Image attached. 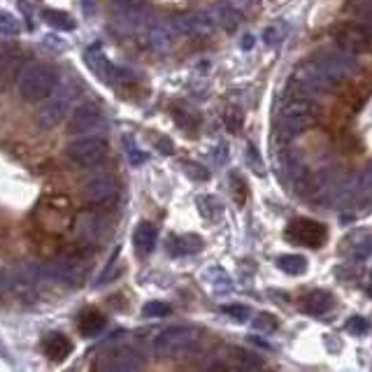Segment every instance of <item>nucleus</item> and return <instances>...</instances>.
<instances>
[{
  "label": "nucleus",
  "instance_id": "f257e3e1",
  "mask_svg": "<svg viewBox=\"0 0 372 372\" xmlns=\"http://www.w3.org/2000/svg\"><path fill=\"white\" fill-rule=\"evenodd\" d=\"M56 89V72L47 65H28L19 77V94L28 103L44 101Z\"/></svg>",
  "mask_w": 372,
  "mask_h": 372
},
{
  "label": "nucleus",
  "instance_id": "f03ea898",
  "mask_svg": "<svg viewBox=\"0 0 372 372\" xmlns=\"http://www.w3.org/2000/svg\"><path fill=\"white\" fill-rule=\"evenodd\" d=\"M105 154H108V144H105L103 138H98V135H84V138L68 144L65 149V156L77 168H91V165L101 163Z\"/></svg>",
  "mask_w": 372,
  "mask_h": 372
},
{
  "label": "nucleus",
  "instance_id": "7ed1b4c3",
  "mask_svg": "<svg viewBox=\"0 0 372 372\" xmlns=\"http://www.w3.org/2000/svg\"><path fill=\"white\" fill-rule=\"evenodd\" d=\"M286 240H291L293 245L300 247H321L326 238H328V231H326L323 224L312 222V219H295V222L288 224L286 229Z\"/></svg>",
  "mask_w": 372,
  "mask_h": 372
},
{
  "label": "nucleus",
  "instance_id": "20e7f679",
  "mask_svg": "<svg viewBox=\"0 0 372 372\" xmlns=\"http://www.w3.org/2000/svg\"><path fill=\"white\" fill-rule=\"evenodd\" d=\"M198 340V331L191 326H172L158 333V338L154 340V349L158 354H179L184 349L191 347Z\"/></svg>",
  "mask_w": 372,
  "mask_h": 372
},
{
  "label": "nucleus",
  "instance_id": "39448f33",
  "mask_svg": "<svg viewBox=\"0 0 372 372\" xmlns=\"http://www.w3.org/2000/svg\"><path fill=\"white\" fill-rule=\"evenodd\" d=\"M112 17L119 28L135 30L149 19V7L144 0H112Z\"/></svg>",
  "mask_w": 372,
  "mask_h": 372
},
{
  "label": "nucleus",
  "instance_id": "423d86ee",
  "mask_svg": "<svg viewBox=\"0 0 372 372\" xmlns=\"http://www.w3.org/2000/svg\"><path fill=\"white\" fill-rule=\"evenodd\" d=\"M105 131V119L101 115V110L94 108V105H82L72 112L70 121H68V133L70 135H98Z\"/></svg>",
  "mask_w": 372,
  "mask_h": 372
},
{
  "label": "nucleus",
  "instance_id": "0eeeda50",
  "mask_svg": "<svg viewBox=\"0 0 372 372\" xmlns=\"http://www.w3.org/2000/svg\"><path fill=\"white\" fill-rule=\"evenodd\" d=\"M68 110H70V94L68 91H58L54 96L49 94L44 98V105L40 108V112H37V126L49 131V128L58 126L65 119Z\"/></svg>",
  "mask_w": 372,
  "mask_h": 372
},
{
  "label": "nucleus",
  "instance_id": "6e6552de",
  "mask_svg": "<svg viewBox=\"0 0 372 372\" xmlns=\"http://www.w3.org/2000/svg\"><path fill=\"white\" fill-rule=\"evenodd\" d=\"M82 195L91 205H105L117 195V181L110 172H98L91 179H86Z\"/></svg>",
  "mask_w": 372,
  "mask_h": 372
},
{
  "label": "nucleus",
  "instance_id": "1a4fd4ad",
  "mask_svg": "<svg viewBox=\"0 0 372 372\" xmlns=\"http://www.w3.org/2000/svg\"><path fill=\"white\" fill-rule=\"evenodd\" d=\"M86 65L98 79L105 82V84H115V82L119 79V70L110 63L108 58H105V54L98 47L86 51Z\"/></svg>",
  "mask_w": 372,
  "mask_h": 372
},
{
  "label": "nucleus",
  "instance_id": "9d476101",
  "mask_svg": "<svg viewBox=\"0 0 372 372\" xmlns=\"http://www.w3.org/2000/svg\"><path fill=\"white\" fill-rule=\"evenodd\" d=\"M21 72H24V56L19 54L0 56V86L14 84L21 77Z\"/></svg>",
  "mask_w": 372,
  "mask_h": 372
},
{
  "label": "nucleus",
  "instance_id": "9b49d317",
  "mask_svg": "<svg viewBox=\"0 0 372 372\" xmlns=\"http://www.w3.org/2000/svg\"><path fill=\"white\" fill-rule=\"evenodd\" d=\"M42 349L51 361H63L70 356L72 345H70V340H68L65 335H60V333H51V335L44 338Z\"/></svg>",
  "mask_w": 372,
  "mask_h": 372
},
{
  "label": "nucleus",
  "instance_id": "f8f14e48",
  "mask_svg": "<svg viewBox=\"0 0 372 372\" xmlns=\"http://www.w3.org/2000/svg\"><path fill=\"white\" fill-rule=\"evenodd\" d=\"M331 305H333V298H331V293H326V291H312L302 298V312H307L309 316L326 314L331 309Z\"/></svg>",
  "mask_w": 372,
  "mask_h": 372
},
{
  "label": "nucleus",
  "instance_id": "ddd939ff",
  "mask_svg": "<svg viewBox=\"0 0 372 372\" xmlns=\"http://www.w3.org/2000/svg\"><path fill=\"white\" fill-rule=\"evenodd\" d=\"M96 368L101 370H112V372H133V370H140L142 363L138 361V356L133 354H115L110 356V363H98Z\"/></svg>",
  "mask_w": 372,
  "mask_h": 372
},
{
  "label": "nucleus",
  "instance_id": "4468645a",
  "mask_svg": "<svg viewBox=\"0 0 372 372\" xmlns=\"http://www.w3.org/2000/svg\"><path fill=\"white\" fill-rule=\"evenodd\" d=\"M133 245L140 254H149L156 245V229L147 222H142L133 233Z\"/></svg>",
  "mask_w": 372,
  "mask_h": 372
},
{
  "label": "nucleus",
  "instance_id": "2eb2a0df",
  "mask_svg": "<svg viewBox=\"0 0 372 372\" xmlns=\"http://www.w3.org/2000/svg\"><path fill=\"white\" fill-rule=\"evenodd\" d=\"M105 316L101 314V312H96V309H86L84 314L79 316V333L84 338H96L98 333H101L103 328H105Z\"/></svg>",
  "mask_w": 372,
  "mask_h": 372
},
{
  "label": "nucleus",
  "instance_id": "dca6fc26",
  "mask_svg": "<svg viewBox=\"0 0 372 372\" xmlns=\"http://www.w3.org/2000/svg\"><path fill=\"white\" fill-rule=\"evenodd\" d=\"M200 247H203V240L198 235H179V238L170 240V254L174 256L195 254V252H200Z\"/></svg>",
  "mask_w": 372,
  "mask_h": 372
},
{
  "label": "nucleus",
  "instance_id": "f3484780",
  "mask_svg": "<svg viewBox=\"0 0 372 372\" xmlns=\"http://www.w3.org/2000/svg\"><path fill=\"white\" fill-rule=\"evenodd\" d=\"M149 44L156 51H168L172 47V28L168 24H154L149 28Z\"/></svg>",
  "mask_w": 372,
  "mask_h": 372
},
{
  "label": "nucleus",
  "instance_id": "a211bd4d",
  "mask_svg": "<svg viewBox=\"0 0 372 372\" xmlns=\"http://www.w3.org/2000/svg\"><path fill=\"white\" fill-rule=\"evenodd\" d=\"M233 368L235 370H261L263 368V361L256 359L254 354L245 352V349H235L233 352Z\"/></svg>",
  "mask_w": 372,
  "mask_h": 372
},
{
  "label": "nucleus",
  "instance_id": "6ab92c4d",
  "mask_svg": "<svg viewBox=\"0 0 372 372\" xmlns=\"http://www.w3.org/2000/svg\"><path fill=\"white\" fill-rule=\"evenodd\" d=\"M42 19L47 21L49 26H54L58 30H72L75 28V21H72L70 14L58 12V10H42Z\"/></svg>",
  "mask_w": 372,
  "mask_h": 372
},
{
  "label": "nucleus",
  "instance_id": "aec40b11",
  "mask_svg": "<svg viewBox=\"0 0 372 372\" xmlns=\"http://www.w3.org/2000/svg\"><path fill=\"white\" fill-rule=\"evenodd\" d=\"M370 254H372V238H368V235H363V238L349 245V256H352V261L361 263V261H366V258H370Z\"/></svg>",
  "mask_w": 372,
  "mask_h": 372
},
{
  "label": "nucleus",
  "instance_id": "412c9836",
  "mask_svg": "<svg viewBox=\"0 0 372 372\" xmlns=\"http://www.w3.org/2000/svg\"><path fill=\"white\" fill-rule=\"evenodd\" d=\"M277 265L288 275H302L307 270V261L302 256H279Z\"/></svg>",
  "mask_w": 372,
  "mask_h": 372
},
{
  "label": "nucleus",
  "instance_id": "4be33fe9",
  "mask_svg": "<svg viewBox=\"0 0 372 372\" xmlns=\"http://www.w3.org/2000/svg\"><path fill=\"white\" fill-rule=\"evenodd\" d=\"M124 147H126V156H128V161H131L133 165H142L144 161H147V154L138 147V144L133 142V138H124Z\"/></svg>",
  "mask_w": 372,
  "mask_h": 372
},
{
  "label": "nucleus",
  "instance_id": "5701e85b",
  "mask_svg": "<svg viewBox=\"0 0 372 372\" xmlns=\"http://www.w3.org/2000/svg\"><path fill=\"white\" fill-rule=\"evenodd\" d=\"M21 33V24L17 21V17H12V14H0V35H19Z\"/></svg>",
  "mask_w": 372,
  "mask_h": 372
},
{
  "label": "nucleus",
  "instance_id": "b1692460",
  "mask_svg": "<svg viewBox=\"0 0 372 372\" xmlns=\"http://www.w3.org/2000/svg\"><path fill=\"white\" fill-rule=\"evenodd\" d=\"M198 207H200V214L205 219H214L219 214V203L212 198V195H200V198H198Z\"/></svg>",
  "mask_w": 372,
  "mask_h": 372
},
{
  "label": "nucleus",
  "instance_id": "393cba45",
  "mask_svg": "<svg viewBox=\"0 0 372 372\" xmlns=\"http://www.w3.org/2000/svg\"><path fill=\"white\" fill-rule=\"evenodd\" d=\"M98 229H101V219L94 217V214H84L79 222V231L89 235V238H94V235H98Z\"/></svg>",
  "mask_w": 372,
  "mask_h": 372
},
{
  "label": "nucleus",
  "instance_id": "a878e982",
  "mask_svg": "<svg viewBox=\"0 0 372 372\" xmlns=\"http://www.w3.org/2000/svg\"><path fill=\"white\" fill-rule=\"evenodd\" d=\"M224 312L233 316L235 321H249V319H252V309H249L247 305H226Z\"/></svg>",
  "mask_w": 372,
  "mask_h": 372
},
{
  "label": "nucleus",
  "instance_id": "bb28decb",
  "mask_svg": "<svg viewBox=\"0 0 372 372\" xmlns=\"http://www.w3.org/2000/svg\"><path fill=\"white\" fill-rule=\"evenodd\" d=\"M142 312L144 316H165V314H170V307L165 305V302H147Z\"/></svg>",
  "mask_w": 372,
  "mask_h": 372
},
{
  "label": "nucleus",
  "instance_id": "cd10ccee",
  "mask_svg": "<svg viewBox=\"0 0 372 372\" xmlns=\"http://www.w3.org/2000/svg\"><path fill=\"white\" fill-rule=\"evenodd\" d=\"M254 326L258 331H275L277 328V321H275V316L268 314V312H263V314H258L254 319Z\"/></svg>",
  "mask_w": 372,
  "mask_h": 372
},
{
  "label": "nucleus",
  "instance_id": "c85d7f7f",
  "mask_svg": "<svg viewBox=\"0 0 372 372\" xmlns=\"http://www.w3.org/2000/svg\"><path fill=\"white\" fill-rule=\"evenodd\" d=\"M186 172H188V177H193L198 181H207L210 179V172L205 170L203 165H198V163H186Z\"/></svg>",
  "mask_w": 372,
  "mask_h": 372
},
{
  "label": "nucleus",
  "instance_id": "c756f323",
  "mask_svg": "<svg viewBox=\"0 0 372 372\" xmlns=\"http://www.w3.org/2000/svg\"><path fill=\"white\" fill-rule=\"evenodd\" d=\"M224 121H226V126H229L231 133H238L240 128H242V115H240V112H233V110L226 112Z\"/></svg>",
  "mask_w": 372,
  "mask_h": 372
},
{
  "label": "nucleus",
  "instance_id": "7c9ffc66",
  "mask_svg": "<svg viewBox=\"0 0 372 372\" xmlns=\"http://www.w3.org/2000/svg\"><path fill=\"white\" fill-rule=\"evenodd\" d=\"M347 328L352 333H366L368 331V321H366V319H361V316H354V319H349Z\"/></svg>",
  "mask_w": 372,
  "mask_h": 372
},
{
  "label": "nucleus",
  "instance_id": "2f4dec72",
  "mask_svg": "<svg viewBox=\"0 0 372 372\" xmlns=\"http://www.w3.org/2000/svg\"><path fill=\"white\" fill-rule=\"evenodd\" d=\"M156 147L161 149V154H174V144L168 138H156Z\"/></svg>",
  "mask_w": 372,
  "mask_h": 372
},
{
  "label": "nucleus",
  "instance_id": "473e14b6",
  "mask_svg": "<svg viewBox=\"0 0 372 372\" xmlns=\"http://www.w3.org/2000/svg\"><path fill=\"white\" fill-rule=\"evenodd\" d=\"M12 282L14 279L10 277V272H5L3 268H0V293H5L7 288H12Z\"/></svg>",
  "mask_w": 372,
  "mask_h": 372
},
{
  "label": "nucleus",
  "instance_id": "72a5a7b5",
  "mask_svg": "<svg viewBox=\"0 0 372 372\" xmlns=\"http://www.w3.org/2000/svg\"><path fill=\"white\" fill-rule=\"evenodd\" d=\"M249 161L256 163V172H258V174H263V161H261V156H258V151H256L254 147L249 149Z\"/></svg>",
  "mask_w": 372,
  "mask_h": 372
},
{
  "label": "nucleus",
  "instance_id": "f704fd0d",
  "mask_svg": "<svg viewBox=\"0 0 372 372\" xmlns=\"http://www.w3.org/2000/svg\"><path fill=\"white\" fill-rule=\"evenodd\" d=\"M94 3H96V0H82V10H84L86 17L94 14Z\"/></svg>",
  "mask_w": 372,
  "mask_h": 372
},
{
  "label": "nucleus",
  "instance_id": "c9c22d12",
  "mask_svg": "<svg viewBox=\"0 0 372 372\" xmlns=\"http://www.w3.org/2000/svg\"><path fill=\"white\" fill-rule=\"evenodd\" d=\"M368 293L372 295V272H370V282H368Z\"/></svg>",
  "mask_w": 372,
  "mask_h": 372
}]
</instances>
